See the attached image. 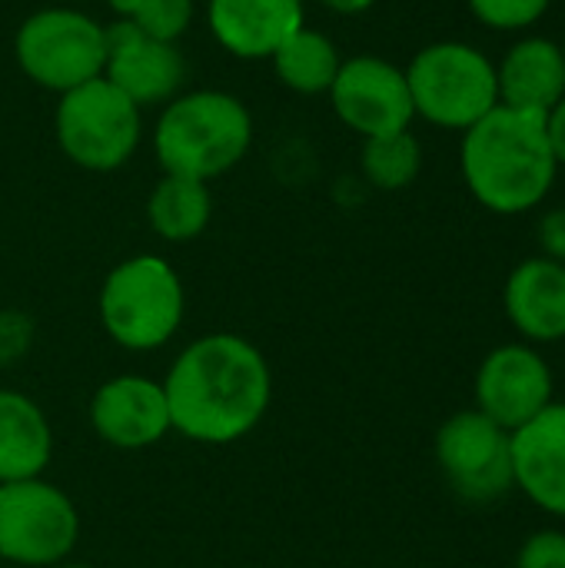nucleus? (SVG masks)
I'll list each match as a JSON object with an SVG mask.
<instances>
[{
	"instance_id": "f257e3e1",
	"label": "nucleus",
	"mask_w": 565,
	"mask_h": 568,
	"mask_svg": "<svg viewBox=\"0 0 565 568\" xmlns=\"http://www.w3.org/2000/svg\"><path fill=\"white\" fill-rule=\"evenodd\" d=\"M170 426L203 446H230L250 436L270 403L266 356L236 333H210L190 343L163 379Z\"/></svg>"
},
{
	"instance_id": "f03ea898",
	"label": "nucleus",
	"mask_w": 565,
	"mask_h": 568,
	"mask_svg": "<svg viewBox=\"0 0 565 568\" xmlns=\"http://www.w3.org/2000/svg\"><path fill=\"white\" fill-rule=\"evenodd\" d=\"M463 180L480 206L500 216L536 210L559 173L546 116L496 106L463 133Z\"/></svg>"
},
{
	"instance_id": "7ed1b4c3",
	"label": "nucleus",
	"mask_w": 565,
	"mask_h": 568,
	"mask_svg": "<svg viewBox=\"0 0 565 568\" xmlns=\"http://www.w3.org/2000/svg\"><path fill=\"white\" fill-rule=\"evenodd\" d=\"M253 143V116L233 93H176L153 130V153L163 173L213 180L233 170Z\"/></svg>"
},
{
	"instance_id": "20e7f679",
	"label": "nucleus",
	"mask_w": 565,
	"mask_h": 568,
	"mask_svg": "<svg viewBox=\"0 0 565 568\" xmlns=\"http://www.w3.org/2000/svg\"><path fill=\"white\" fill-rule=\"evenodd\" d=\"M186 293L176 270L153 253L117 263L100 286V323L107 336L133 353L160 349L183 323Z\"/></svg>"
},
{
	"instance_id": "39448f33",
	"label": "nucleus",
	"mask_w": 565,
	"mask_h": 568,
	"mask_svg": "<svg viewBox=\"0 0 565 568\" xmlns=\"http://www.w3.org/2000/svg\"><path fill=\"white\" fill-rule=\"evenodd\" d=\"M416 116L443 130H470L500 106L496 63L473 43L440 40L423 47L406 67Z\"/></svg>"
},
{
	"instance_id": "423d86ee",
	"label": "nucleus",
	"mask_w": 565,
	"mask_h": 568,
	"mask_svg": "<svg viewBox=\"0 0 565 568\" xmlns=\"http://www.w3.org/2000/svg\"><path fill=\"white\" fill-rule=\"evenodd\" d=\"M57 143L70 163L110 173L140 146V106L130 103L107 77L60 93L53 113Z\"/></svg>"
},
{
	"instance_id": "0eeeda50",
	"label": "nucleus",
	"mask_w": 565,
	"mask_h": 568,
	"mask_svg": "<svg viewBox=\"0 0 565 568\" xmlns=\"http://www.w3.org/2000/svg\"><path fill=\"white\" fill-rule=\"evenodd\" d=\"M13 53L20 70L37 87L67 93L73 87L103 77V63H107L103 23L70 7L37 10L20 23L13 37Z\"/></svg>"
},
{
	"instance_id": "6e6552de",
	"label": "nucleus",
	"mask_w": 565,
	"mask_h": 568,
	"mask_svg": "<svg viewBox=\"0 0 565 568\" xmlns=\"http://www.w3.org/2000/svg\"><path fill=\"white\" fill-rule=\"evenodd\" d=\"M80 539L73 499L47 479L0 486V562L47 568L67 562Z\"/></svg>"
},
{
	"instance_id": "1a4fd4ad",
	"label": "nucleus",
	"mask_w": 565,
	"mask_h": 568,
	"mask_svg": "<svg viewBox=\"0 0 565 568\" xmlns=\"http://www.w3.org/2000/svg\"><path fill=\"white\" fill-rule=\"evenodd\" d=\"M436 463L466 503H496L513 486L509 433L476 406L453 413L436 433Z\"/></svg>"
},
{
	"instance_id": "9d476101",
	"label": "nucleus",
	"mask_w": 565,
	"mask_h": 568,
	"mask_svg": "<svg viewBox=\"0 0 565 568\" xmlns=\"http://www.w3.org/2000/svg\"><path fill=\"white\" fill-rule=\"evenodd\" d=\"M556 399L549 359L529 343H503L490 349L476 369V409L516 433Z\"/></svg>"
},
{
	"instance_id": "9b49d317",
	"label": "nucleus",
	"mask_w": 565,
	"mask_h": 568,
	"mask_svg": "<svg viewBox=\"0 0 565 568\" xmlns=\"http://www.w3.org/2000/svg\"><path fill=\"white\" fill-rule=\"evenodd\" d=\"M336 116L363 140L410 130L416 110L406 83V70L383 57H350L340 63L330 87Z\"/></svg>"
},
{
	"instance_id": "f8f14e48",
	"label": "nucleus",
	"mask_w": 565,
	"mask_h": 568,
	"mask_svg": "<svg viewBox=\"0 0 565 568\" xmlns=\"http://www.w3.org/2000/svg\"><path fill=\"white\" fill-rule=\"evenodd\" d=\"M107 37V63L103 77L137 106L170 103L186 77V60L176 43L157 40L137 30L130 20L117 17L103 27Z\"/></svg>"
},
{
	"instance_id": "ddd939ff",
	"label": "nucleus",
	"mask_w": 565,
	"mask_h": 568,
	"mask_svg": "<svg viewBox=\"0 0 565 568\" xmlns=\"http://www.w3.org/2000/svg\"><path fill=\"white\" fill-rule=\"evenodd\" d=\"M90 426L117 449L157 446L173 429L163 383L137 373L107 379L90 399Z\"/></svg>"
},
{
	"instance_id": "4468645a",
	"label": "nucleus",
	"mask_w": 565,
	"mask_h": 568,
	"mask_svg": "<svg viewBox=\"0 0 565 568\" xmlns=\"http://www.w3.org/2000/svg\"><path fill=\"white\" fill-rule=\"evenodd\" d=\"M513 486L543 513L565 519V403L553 399L536 419L509 433Z\"/></svg>"
},
{
	"instance_id": "2eb2a0df",
	"label": "nucleus",
	"mask_w": 565,
	"mask_h": 568,
	"mask_svg": "<svg viewBox=\"0 0 565 568\" xmlns=\"http://www.w3.org/2000/svg\"><path fill=\"white\" fill-rule=\"evenodd\" d=\"M503 310L509 326L529 346H553L565 339V263L529 256L523 260L503 290Z\"/></svg>"
},
{
	"instance_id": "dca6fc26",
	"label": "nucleus",
	"mask_w": 565,
	"mask_h": 568,
	"mask_svg": "<svg viewBox=\"0 0 565 568\" xmlns=\"http://www.w3.org/2000/svg\"><path fill=\"white\" fill-rule=\"evenodd\" d=\"M206 23L240 60H270L303 27V0H210Z\"/></svg>"
},
{
	"instance_id": "f3484780",
	"label": "nucleus",
	"mask_w": 565,
	"mask_h": 568,
	"mask_svg": "<svg viewBox=\"0 0 565 568\" xmlns=\"http://www.w3.org/2000/svg\"><path fill=\"white\" fill-rule=\"evenodd\" d=\"M500 106L549 116L565 97L563 47L546 37H523L496 67Z\"/></svg>"
},
{
	"instance_id": "a211bd4d",
	"label": "nucleus",
	"mask_w": 565,
	"mask_h": 568,
	"mask_svg": "<svg viewBox=\"0 0 565 568\" xmlns=\"http://www.w3.org/2000/svg\"><path fill=\"white\" fill-rule=\"evenodd\" d=\"M53 456V433L43 409L13 389H0V486L40 479Z\"/></svg>"
},
{
	"instance_id": "6ab92c4d",
	"label": "nucleus",
	"mask_w": 565,
	"mask_h": 568,
	"mask_svg": "<svg viewBox=\"0 0 565 568\" xmlns=\"http://www.w3.org/2000/svg\"><path fill=\"white\" fill-rule=\"evenodd\" d=\"M213 216V196L203 180L163 173L147 200V220L157 236L170 243L196 240Z\"/></svg>"
},
{
	"instance_id": "aec40b11",
	"label": "nucleus",
	"mask_w": 565,
	"mask_h": 568,
	"mask_svg": "<svg viewBox=\"0 0 565 568\" xmlns=\"http://www.w3.org/2000/svg\"><path fill=\"white\" fill-rule=\"evenodd\" d=\"M276 67V77L296 90V93H330L336 70H340V53L336 43L310 27H300L296 33H290L276 53L270 57Z\"/></svg>"
},
{
	"instance_id": "412c9836",
	"label": "nucleus",
	"mask_w": 565,
	"mask_h": 568,
	"mask_svg": "<svg viewBox=\"0 0 565 568\" xmlns=\"http://www.w3.org/2000/svg\"><path fill=\"white\" fill-rule=\"evenodd\" d=\"M423 150L410 130L373 136L363 143V173L380 190H403L420 176Z\"/></svg>"
},
{
	"instance_id": "4be33fe9",
	"label": "nucleus",
	"mask_w": 565,
	"mask_h": 568,
	"mask_svg": "<svg viewBox=\"0 0 565 568\" xmlns=\"http://www.w3.org/2000/svg\"><path fill=\"white\" fill-rule=\"evenodd\" d=\"M113 13L157 40L176 43L193 20V0H117Z\"/></svg>"
},
{
	"instance_id": "5701e85b",
	"label": "nucleus",
	"mask_w": 565,
	"mask_h": 568,
	"mask_svg": "<svg viewBox=\"0 0 565 568\" xmlns=\"http://www.w3.org/2000/svg\"><path fill=\"white\" fill-rule=\"evenodd\" d=\"M480 23L493 30H526L533 27L553 0H466Z\"/></svg>"
},
{
	"instance_id": "b1692460",
	"label": "nucleus",
	"mask_w": 565,
	"mask_h": 568,
	"mask_svg": "<svg viewBox=\"0 0 565 568\" xmlns=\"http://www.w3.org/2000/svg\"><path fill=\"white\" fill-rule=\"evenodd\" d=\"M516 568H565V532L563 529H539L533 532L519 556Z\"/></svg>"
},
{
	"instance_id": "393cba45",
	"label": "nucleus",
	"mask_w": 565,
	"mask_h": 568,
	"mask_svg": "<svg viewBox=\"0 0 565 568\" xmlns=\"http://www.w3.org/2000/svg\"><path fill=\"white\" fill-rule=\"evenodd\" d=\"M536 236H539V250H543L539 256L565 263V206L549 210V213L539 216Z\"/></svg>"
},
{
	"instance_id": "a878e982",
	"label": "nucleus",
	"mask_w": 565,
	"mask_h": 568,
	"mask_svg": "<svg viewBox=\"0 0 565 568\" xmlns=\"http://www.w3.org/2000/svg\"><path fill=\"white\" fill-rule=\"evenodd\" d=\"M546 130H549V143H553V153H556L559 166H565V97L546 116Z\"/></svg>"
},
{
	"instance_id": "bb28decb",
	"label": "nucleus",
	"mask_w": 565,
	"mask_h": 568,
	"mask_svg": "<svg viewBox=\"0 0 565 568\" xmlns=\"http://www.w3.org/2000/svg\"><path fill=\"white\" fill-rule=\"evenodd\" d=\"M320 3H326V7L336 10V13H363V10H370L376 0H320Z\"/></svg>"
},
{
	"instance_id": "cd10ccee",
	"label": "nucleus",
	"mask_w": 565,
	"mask_h": 568,
	"mask_svg": "<svg viewBox=\"0 0 565 568\" xmlns=\"http://www.w3.org/2000/svg\"><path fill=\"white\" fill-rule=\"evenodd\" d=\"M53 568H93V566H87V562H60V566H53Z\"/></svg>"
},
{
	"instance_id": "c85d7f7f",
	"label": "nucleus",
	"mask_w": 565,
	"mask_h": 568,
	"mask_svg": "<svg viewBox=\"0 0 565 568\" xmlns=\"http://www.w3.org/2000/svg\"><path fill=\"white\" fill-rule=\"evenodd\" d=\"M559 47H563V57H565V40H563V43H559Z\"/></svg>"
},
{
	"instance_id": "c756f323",
	"label": "nucleus",
	"mask_w": 565,
	"mask_h": 568,
	"mask_svg": "<svg viewBox=\"0 0 565 568\" xmlns=\"http://www.w3.org/2000/svg\"><path fill=\"white\" fill-rule=\"evenodd\" d=\"M107 3H110V7H113V3H117V0H107Z\"/></svg>"
}]
</instances>
